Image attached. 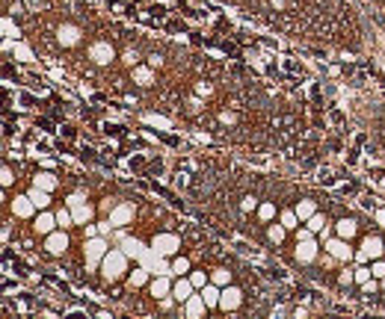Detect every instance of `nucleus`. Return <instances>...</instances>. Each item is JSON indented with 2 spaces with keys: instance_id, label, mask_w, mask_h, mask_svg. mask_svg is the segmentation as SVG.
<instances>
[{
  "instance_id": "1",
  "label": "nucleus",
  "mask_w": 385,
  "mask_h": 319,
  "mask_svg": "<svg viewBox=\"0 0 385 319\" xmlns=\"http://www.w3.org/2000/svg\"><path fill=\"white\" fill-rule=\"evenodd\" d=\"M125 266H128V260H125L122 252H113V248H110V252L104 254V275H107L110 281H116V278L125 272Z\"/></svg>"
},
{
  "instance_id": "2",
  "label": "nucleus",
  "mask_w": 385,
  "mask_h": 319,
  "mask_svg": "<svg viewBox=\"0 0 385 319\" xmlns=\"http://www.w3.org/2000/svg\"><path fill=\"white\" fill-rule=\"evenodd\" d=\"M113 56H116V50H113L110 42H95V44L89 48V60L98 62V65H110L113 62Z\"/></svg>"
},
{
  "instance_id": "3",
  "label": "nucleus",
  "mask_w": 385,
  "mask_h": 319,
  "mask_svg": "<svg viewBox=\"0 0 385 319\" xmlns=\"http://www.w3.org/2000/svg\"><path fill=\"white\" fill-rule=\"evenodd\" d=\"M358 260H376V257H382V240L379 236H367L364 242H361V252H358Z\"/></svg>"
},
{
  "instance_id": "4",
  "label": "nucleus",
  "mask_w": 385,
  "mask_h": 319,
  "mask_svg": "<svg viewBox=\"0 0 385 319\" xmlns=\"http://www.w3.org/2000/svg\"><path fill=\"white\" fill-rule=\"evenodd\" d=\"M83 254H86V263H89V266H95L98 260H101V257L107 254V242H104V240H89V242H86V246H83Z\"/></svg>"
},
{
  "instance_id": "5",
  "label": "nucleus",
  "mask_w": 385,
  "mask_h": 319,
  "mask_svg": "<svg viewBox=\"0 0 385 319\" xmlns=\"http://www.w3.org/2000/svg\"><path fill=\"white\" fill-rule=\"evenodd\" d=\"M154 248H157L160 254H175V252L181 248V240H178L175 234H160V236H154Z\"/></svg>"
},
{
  "instance_id": "6",
  "label": "nucleus",
  "mask_w": 385,
  "mask_h": 319,
  "mask_svg": "<svg viewBox=\"0 0 385 319\" xmlns=\"http://www.w3.org/2000/svg\"><path fill=\"white\" fill-rule=\"evenodd\" d=\"M240 302H243V292L237 287H225L223 296H220V308H223V310H237Z\"/></svg>"
},
{
  "instance_id": "7",
  "label": "nucleus",
  "mask_w": 385,
  "mask_h": 319,
  "mask_svg": "<svg viewBox=\"0 0 385 319\" xmlns=\"http://www.w3.org/2000/svg\"><path fill=\"white\" fill-rule=\"evenodd\" d=\"M45 248H48V252H51L54 257H60L65 248H68V236H65V234H54V230H51V234H48V242H45Z\"/></svg>"
},
{
  "instance_id": "8",
  "label": "nucleus",
  "mask_w": 385,
  "mask_h": 319,
  "mask_svg": "<svg viewBox=\"0 0 385 319\" xmlns=\"http://www.w3.org/2000/svg\"><path fill=\"white\" fill-rule=\"evenodd\" d=\"M326 252H329V254L332 257H338V260H353V252H350V246H347V242H344V236H341V240H332V242H326Z\"/></svg>"
},
{
  "instance_id": "9",
  "label": "nucleus",
  "mask_w": 385,
  "mask_h": 319,
  "mask_svg": "<svg viewBox=\"0 0 385 319\" xmlns=\"http://www.w3.org/2000/svg\"><path fill=\"white\" fill-rule=\"evenodd\" d=\"M314 257H317V246H314L311 240H299V242H296V260H299V263H311Z\"/></svg>"
},
{
  "instance_id": "10",
  "label": "nucleus",
  "mask_w": 385,
  "mask_h": 319,
  "mask_svg": "<svg viewBox=\"0 0 385 319\" xmlns=\"http://www.w3.org/2000/svg\"><path fill=\"white\" fill-rule=\"evenodd\" d=\"M68 204L74 207V222L77 224H86L92 219V207L89 204H80V198H68Z\"/></svg>"
},
{
  "instance_id": "11",
  "label": "nucleus",
  "mask_w": 385,
  "mask_h": 319,
  "mask_svg": "<svg viewBox=\"0 0 385 319\" xmlns=\"http://www.w3.org/2000/svg\"><path fill=\"white\" fill-rule=\"evenodd\" d=\"M192 281L190 278H178V281H175V287H172V298H178V302H187V298H190L192 296Z\"/></svg>"
},
{
  "instance_id": "12",
  "label": "nucleus",
  "mask_w": 385,
  "mask_h": 319,
  "mask_svg": "<svg viewBox=\"0 0 385 319\" xmlns=\"http://www.w3.org/2000/svg\"><path fill=\"white\" fill-rule=\"evenodd\" d=\"M54 224H60L57 222V213H54V216H51V213H42V216H36V224H33V228H36V234H51Z\"/></svg>"
},
{
  "instance_id": "13",
  "label": "nucleus",
  "mask_w": 385,
  "mask_h": 319,
  "mask_svg": "<svg viewBox=\"0 0 385 319\" xmlns=\"http://www.w3.org/2000/svg\"><path fill=\"white\" fill-rule=\"evenodd\" d=\"M220 296H223V290H217V284H205L202 287V298H205L208 308H217L220 304Z\"/></svg>"
},
{
  "instance_id": "14",
  "label": "nucleus",
  "mask_w": 385,
  "mask_h": 319,
  "mask_svg": "<svg viewBox=\"0 0 385 319\" xmlns=\"http://www.w3.org/2000/svg\"><path fill=\"white\" fill-rule=\"evenodd\" d=\"M293 210H296V216H299V222H308V219H311V216L317 213V207H314V201H308V198H302V201H299V204H296Z\"/></svg>"
},
{
  "instance_id": "15",
  "label": "nucleus",
  "mask_w": 385,
  "mask_h": 319,
  "mask_svg": "<svg viewBox=\"0 0 385 319\" xmlns=\"http://www.w3.org/2000/svg\"><path fill=\"white\" fill-rule=\"evenodd\" d=\"M175 284H169V278H157V281H151V296L154 298H166L169 292H172Z\"/></svg>"
},
{
  "instance_id": "16",
  "label": "nucleus",
  "mask_w": 385,
  "mask_h": 319,
  "mask_svg": "<svg viewBox=\"0 0 385 319\" xmlns=\"http://www.w3.org/2000/svg\"><path fill=\"white\" fill-rule=\"evenodd\" d=\"M77 38H80V30L71 27V24H65L63 30H60V42H63L65 48H68V44H77Z\"/></svg>"
},
{
  "instance_id": "17",
  "label": "nucleus",
  "mask_w": 385,
  "mask_h": 319,
  "mask_svg": "<svg viewBox=\"0 0 385 319\" xmlns=\"http://www.w3.org/2000/svg\"><path fill=\"white\" fill-rule=\"evenodd\" d=\"M205 308H208V304H205V298H202V296H190V298H187V316H199V314H205Z\"/></svg>"
},
{
  "instance_id": "18",
  "label": "nucleus",
  "mask_w": 385,
  "mask_h": 319,
  "mask_svg": "<svg viewBox=\"0 0 385 319\" xmlns=\"http://www.w3.org/2000/svg\"><path fill=\"white\" fill-rule=\"evenodd\" d=\"M30 198L36 207H48L51 204V195H48V190H39V186H33L30 190Z\"/></svg>"
},
{
  "instance_id": "19",
  "label": "nucleus",
  "mask_w": 385,
  "mask_h": 319,
  "mask_svg": "<svg viewBox=\"0 0 385 319\" xmlns=\"http://www.w3.org/2000/svg\"><path fill=\"white\" fill-rule=\"evenodd\" d=\"M33 207H36V204H33L30 195H27V198H15V213H18V216H30Z\"/></svg>"
},
{
  "instance_id": "20",
  "label": "nucleus",
  "mask_w": 385,
  "mask_h": 319,
  "mask_svg": "<svg viewBox=\"0 0 385 319\" xmlns=\"http://www.w3.org/2000/svg\"><path fill=\"white\" fill-rule=\"evenodd\" d=\"M211 281H214L217 287H228V284H231V272H228V269H214V272H211Z\"/></svg>"
},
{
  "instance_id": "21",
  "label": "nucleus",
  "mask_w": 385,
  "mask_h": 319,
  "mask_svg": "<svg viewBox=\"0 0 385 319\" xmlns=\"http://www.w3.org/2000/svg\"><path fill=\"white\" fill-rule=\"evenodd\" d=\"M128 219H130V207L128 204H125V207H116V210L110 213V222L113 224H125Z\"/></svg>"
},
{
  "instance_id": "22",
  "label": "nucleus",
  "mask_w": 385,
  "mask_h": 319,
  "mask_svg": "<svg viewBox=\"0 0 385 319\" xmlns=\"http://www.w3.org/2000/svg\"><path fill=\"white\" fill-rule=\"evenodd\" d=\"M353 234H355V219H341V222H338V236L350 240Z\"/></svg>"
},
{
  "instance_id": "23",
  "label": "nucleus",
  "mask_w": 385,
  "mask_h": 319,
  "mask_svg": "<svg viewBox=\"0 0 385 319\" xmlns=\"http://www.w3.org/2000/svg\"><path fill=\"white\" fill-rule=\"evenodd\" d=\"M285 230H288L285 224H270V228H267V236H270L273 242H282V240H285Z\"/></svg>"
},
{
  "instance_id": "24",
  "label": "nucleus",
  "mask_w": 385,
  "mask_h": 319,
  "mask_svg": "<svg viewBox=\"0 0 385 319\" xmlns=\"http://www.w3.org/2000/svg\"><path fill=\"white\" fill-rule=\"evenodd\" d=\"M36 186H39V190H54V186H57V180H54V174H36Z\"/></svg>"
},
{
  "instance_id": "25",
  "label": "nucleus",
  "mask_w": 385,
  "mask_h": 319,
  "mask_svg": "<svg viewBox=\"0 0 385 319\" xmlns=\"http://www.w3.org/2000/svg\"><path fill=\"white\" fill-rule=\"evenodd\" d=\"M258 216H261L264 222H270V219L276 216V204H270V201H264V204L258 207Z\"/></svg>"
},
{
  "instance_id": "26",
  "label": "nucleus",
  "mask_w": 385,
  "mask_h": 319,
  "mask_svg": "<svg viewBox=\"0 0 385 319\" xmlns=\"http://www.w3.org/2000/svg\"><path fill=\"white\" fill-rule=\"evenodd\" d=\"M308 228H311L314 234H320V230H326V216H320V213H314V216L308 219Z\"/></svg>"
},
{
  "instance_id": "27",
  "label": "nucleus",
  "mask_w": 385,
  "mask_h": 319,
  "mask_svg": "<svg viewBox=\"0 0 385 319\" xmlns=\"http://www.w3.org/2000/svg\"><path fill=\"white\" fill-rule=\"evenodd\" d=\"M296 222H299V216H296V210H285V213H282V224H285L288 230H290V228H299V224H296Z\"/></svg>"
},
{
  "instance_id": "28",
  "label": "nucleus",
  "mask_w": 385,
  "mask_h": 319,
  "mask_svg": "<svg viewBox=\"0 0 385 319\" xmlns=\"http://www.w3.org/2000/svg\"><path fill=\"white\" fill-rule=\"evenodd\" d=\"M133 80H136L139 86H148V83H151V71H148V68H136V71H133Z\"/></svg>"
},
{
  "instance_id": "29",
  "label": "nucleus",
  "mask_w": 385,
  "mask_h": 319,
  "mask_svg": "<svg viewBox=\"0 0 385 319\" xmlns=\"http://www.w3.org/2000/svg\"><path fill=\"white\" fill-rule=\"evenodd\" d=\"M172 272H178V275H184V272H190V260H187V257H178V260L172 263Z\"/></svg>"
},
{
  "instance_id": "30",
  "label": "nucleus",
  "mask_w": 385,
  "mask_h": 319,
  "mask_svg": "<svg viewBox=\"0 0 385 319\" xmlns=\"http://www.w3.org/2000/svg\"><path fill=\"white\" fill-rule=\"evenodd\" d=\"M145 281H148V275H145L142 269H136V272L130 275V287H139V284H145Z\"/></svg>"
},
{
  "instance_id": "31",
  "label": "nucleus",
  "mask_w": 385,
  "mask_h": 319,
  "mask_svg": "<svg viewBox=\"0 0 385 319\" xmlns=\"http://www.w3.org/2000/svg\"><path fill=\"white\" fill-rule=\"evenodd\" d=\"M57 222L63 224V228H68V224L74 222V216H71L68 210H57Z\"/></svg>"
},
{
  "instance_id": "32",
  "label": "nucleus",
  "mask_w": 385,
  "mask_h": 319,
  "mask_svg": "<svg viewBox=\"0 0 385 319\" xmlns=\"http://www.w3.org/2000/svg\"><path fill=\"white\" fill-rule=\"evenodd\" d=\"M370 278H373V272H370V269H355V281H358V284H367Z\"/></svg>"
},
{
  "instance_id": "33",
  "label": "nucleus",
  "mask_w": 385,
  "mask_h": 319,
  "mask_svg": "<svg viewBox=\"0 0 385 319\" xmlns=\"http://www.w3.org/2000/svg\"><path fill=\"white\" fill-rule=\"evenodd\" d=\"M190 281H192V287H205V284H208V275H205V272H192Z\"/></svg>"
},
{
  "instance_id": "34",
  "label": "nucleus",
  "mask_w": 385,
  "mask_h": 319,
  "mask_svg": "<svg viewBox=\"0 0 385 319\" xmlns=\"http://www.w3.org/2000/svg\"><path fill=\"white\" fill-rule=\"evenodd\" d=\"M370 272H373V278H382V281H385V263H379V260H376V263L370 266Z\"/></svg>"
},
{
  "instance_id": "35",
  "label": "nucleus",
  "mask_w": 385,
  "mask_h": 319,
  "mask_svg": "<svg viewBox=\"0 0 385 319\" xmlns=\"http://www.w3.org/2000/svg\"><path fill=\"white\" fill-rule=\"evenodd\" d=\"M240 210H243V213H249V210H255V198H243V204H240Z\"/></svg>"
},
{
  "instance_id": "36",
  "label": "nucleus",
  "mask_w": 385,
  "mask_h": 319,
  "mask_svg": "<svg viewBox=\"0 0 385 319\" xmlns=\"http://www.w3.org/2000/svg\"><path fill=\"white\" fill-rule=\"evenodd\" d=\"M361 287H364V292L370 296V292H376V290H379V284H376V281H367V284H361Z\"/></svg>"
},
{
  "instance_id": "37",
  "label": "nucleus",
  "mask_w": 385,
  "mask_h": 319,
  "mask_svg": "<svg viewBox=\"0 0 385 319\" xmlns=\"http://www.w3.org/2000/svg\"><path fill=\"white\" fill-rule=\"evenodd\" d=\"M136 60H139V54H136V50H128V54H125V62H128V65H133Z\"/></svg>"
},
{
  "instance_id": "38",
  "label": "nucleus",
  "mask_w": 385,
  "mask_h": 319,
  "mask_svg": "<svg viewBox=\"0 0 385 319\" xmlns=\"http://www.w3.org/2000/svg\"><path fill=\"white\" fill-rule=\"evenodd\" d=\"M3 186H12V172L9 168H3Z\"/></svg>"
},
{
  "instance_id": "39",
  "label": "nucleus",
  "mask_w": 385,
  "mask_h": 319,
  "mask_svg": "<svg viewBox=\"0 0 385 319\" xmlns=\"http://www.w3.org/2000/svg\"><path fill=\"white\" fill-rule=\"evenodd\" d=\"M163 60L160 56H157V54H151V56H148V65H151V68H157V65H160Z\"/></svg>"
}]
</instances>
